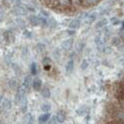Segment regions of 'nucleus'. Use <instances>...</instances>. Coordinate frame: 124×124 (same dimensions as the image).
Wrapping results in <instances>:
<instances>
[{
    "label": "nucleus",
    "instance_id": "f257e3e1",
    "mask_svg": "<svg viewBox=\"0 0 124 124\" xmlns=\"http://www.w3.org/2000/svg\"><path fill=\"white\" fill-rule=\"evenodd\" d=\"M26 89L24 88L23 85L21 86H18L17 88V92H16V95H15V101L17 103H20L24 98H25V93H26Z\"/></svg>",
    "mask_w": 124,
    "mask_h": 124
},
{
    "label": "nucleus",
    "instance_id": "f03ea898",
    "mask_svg": "<svg viewBox=\"0 0 124 124\" xmlns=\"http://www.w3.org/2000/svg\"><path fill=\"white\" fill-rule=\"evenodd\" d=\"M13 12L17 16H23V15H26L28 13V9L26 6H22L21 4H17L15 6V8L13 9Z\"/></svg>",
    "mask_w": 124,
    "mask_h": 124
},
{
    "label": "nucleus",
    "instance_id": "7ed1b4c3",
    "mask_svg": "<svg viewBox=\"0 0 124 124\" xmlns=\"http://www.w3.org/2000/svg\"><path fill=\"white\" fill-rule=\"evenodd\" d=\"M73 45H74V41L71 39H69V40H66V41H64V42L62 43L61 48L65 52H68V51H70L71 48H73Z\"/></svg>",
    "mask_w": 124,
    "mask_h": 124
},
{
    "label": "nucleus",
    "instance_id": "20e7f679",
    "mask_svg": "<svg viewBox=\"0 0 124 124\" xmlns=\"http://www.w3.org/2000/svg\"><path fill=\"white\" fill-rule=\"evenodd\" d=\"M23 85V86H24V88L28 91V90L31 88V86H32V76H31V75L26 76V77L24 78L23 85Z\"/></svg>",
    "mask_w": 124,
    "mask_h": 124
},
{
    "label": "nucleus",
    "instance_id": "39448f33",
    "mask_svg": "<svg viewBox=\"0 0 124 124\" xmlns=\"http://www.w3.org/2000/svg\"><path fill=\"white\" fill-rule=\"evenodd\" d=\"M32 86L37 91L42 88V80H41V78H34L33 81H32Z\"/></svg>",
    "mask_w": 124,
    "mask_h": 124
},
{
    "label": "nucleus",
    "instance_id": "423d86ee",
    "mask_svg": "<svg viewBox=\"0 0 124 124\" xmlns=\"http://www.w3.org/2000/svg\"><path fill=\"white\" fill-rule=\"evenodd\" d=\"M74 67H75V62H74L73 59H70V60L68 62L67 66H66V73H67V75H70V74L73 73Z\"/></svg>",
    "mask_w": 124,
    "mask_h": 124
},
{
    "label": "nucleus",
    "instance_id": "0eeeda50",
    "mask_svg": "<svg viewBox=\"0 0 124 124\" xmlns=\"http://www.w3.org/2000/svg\"><path fill=\"white\" fill-rule=\"evenodd\" d=\"M11 106H12L11 100L4 97V100H3L2 105H1V107H0V108L3 109V110H9V109H11Z\"/></svg>",
    "mask_w": 124,
    "mask_h": 124
},
{
    "label": "nucleus",
    "instance_id": "6e6552de",
    "mask_svg": "<svg viewBox=\"0 0 124 124\" xmlns=\"http://www.w3.org/2000/svg\"><path fill=\"white\" fill-rule=\"evenodd\" d=\"M56 119L59 123H63L65 120H66V113L64 110H60L58 113H57V115H56Z\"/></svg>",
    "mask_w": 124,
    "mask_h": 124
},
{
    "label": "nucleus",
    "instance_id": "1a4fd4ad",
    "mask_svg": "<svg viewBox=\"0 0 124 124\" xmlns=\"http://www.w3.org/2000/svg\"><path fill=\"white\" fill-rule=\"evenodd\" d=\"M69 27H70V29H73V30H76V29L79 28L80 27V20H78V19L71 20V21L70 22V24H69Z\"/></svg>",
    "mask_w": 124,
    "mask_h": 124
},
{
    "label": "nucleus",
    "instance_id": "9d476101",
    "mask_svg": "<svg viewBox=\"0 0 124 124\" xmlns=\"http://www.w3.org/2000/svg\"><path fill=\"white\" fill-rule=\"evenodd\" d=\"M96 17H97V14H96L95 12L91 13V14H88L87 17L85 19V22L86 24H91V23H93V22L95 21Z\"/></svg>",
    "mask_w": 124,
    "mask_h": 124
},
{
    "label": "nucleus",
    "instance_id": "9b49d317",
    "mask_svg": "<svg viewBox=\"0 0 124 124\" xmlns=\"http://www.w3.org/2000/svg\"><path fill=\"white\" fill-rule=\"evenodd\" d=\"M41 94L44 98H50L51 97V90L48 86H45V87H42L41 88Z\"/></svg>",
    "mask_w": 124,
    "mask_h": 124
},
{
    "label": "nucleus",
    "instance_id": "f8f14e48",
    "mask_svg": "<svg viewBox=\"0 0 124 124\" xmlns=\"http://www.w3.org/2000/svg\"><path fill=\"white\" fill-rule=\"evenodd\" d=\"M28 20H29V23L32 25V26H38V25H39L38 16H36V15H34V14L30 15L29 18H28Z\"/></svg>",
    "mask_w": 124,
    "mask_h": 124
},
{
    "label": "nucleus",
    "instance_id": "ddd939ff",
    "mask_svg": "<svg viewBox=\"0 0 124 124\" xmlns=\"http://www.w3.org/2000/svg\"><path fill=\"white\" fill-rule=\"evenodd\" d=\"M33 123H34V116L31 113L26 114L23 120V124H33Z\"/></svg>",
    "mask_w": 124,
    "mask_h": 124
},
{
    "label": "nucleus",
    "instance_id": "4468645a",
    "mask_svg": "<svg viewBox=\"0 0 124 124\" xmlns=\"http://www.w3.org/2000/svg\"><path fill=\"white\" fill-rule=\"evenodd\" d=\"M50 118H51V115L49 114V113H45V114H43V115H40L39 116V123L44 124V123L48 122Z\"/></svg>",
    "mask_w": 124,
    "mask_h": 124
},
{
    "label": "nucleus",
    "instance_id": "2eb2a0df",
    "mask_svg": "<svg viewBox=\"0 0 124 124\" xmlns=\"http://www.w3.org/2000/svg\"><path fill=\"white\" fill-rule=\"evenodd\" d=\"M87 113V108L86 106H80L79 108L77 109V114L79 116H84Z\"/></svg>",
    "mask_w": 124,
    "mask_h": 124
},
{
    "label": "nucleus",
    "instance_id": "dca6fc26",
    "mask_svg": "<svg viewBox=\"0 0 124 124\" xmlns=\"http://www.w3.org/2000/svg\"><path fill=\"white\" fill-rule=\"evenodd\" d=\"M107 24V19H101V20H99V21L95 24V28H97V29H99V28H102V27H104L105 25Z\"/></svg>",
    "mask_w": 124,
    "mask_h": 124
},
{
    "label": "nucleus",
    "instance_id": "f3484780",
    "mask_svg": "<svg viewBox=\"0 0 124 124\" xmlns=\"http://www.w3.org/2000/svg\"><path fill=\"white\" fill-rule=\"evenodd\" d=\"M8 85H9V87L11 88V89H14L18 86V82H17V79L16 78H11L9 80L8 82Z\"/></svg>",
    "mask_w": 124,
    "mask_h": 124
},
{
    "label": "nucleus",
    "instance_id": "a211bd4d",
    "mask_svg": "<svg viewBox=\"0 0 124 124\" xmlns=\"http://www.w3.org/2000/svg\"><path fill=\"white\" fill-rule=\"evenodd\" d=\"M57 26V21L55 19H53V18H50L49 20H48V27H50V28H55Z\"/></svg>",
    "mask_w": 124,
    "mask_h": 124
},
{
    "label": "nucleus",
    "instance_id": "6ab92c4d",
    "mask_svg": "<svg viewBox=\"0 0 124 124\" xmlns=\"http://www.w3.org/2000/svg\"><path fill=\"white\" fill-rule=\"evenodd\" d=\"M21 111L22 112H26L27 111V107H28V105H27V100H26V98H24L22 101H21Z\"/></svg>",
    "mask_w": 124,
    "mask_h": 124
},
{
    "label": "nucleus",
    "instance_id": "aec40b11",
    "mask_svg": "<svg viewBox=\"0 0 124 124\" xmlns=\"http://www.w3.org/2000/svg\"><path fill=\"white\" fill-rule=\"evenodd\" d=\"M30 70H31V74H32L33 76L37 75V65H36V63H32V65H31V67H30Z\"/></svg>",
    "mask_w": 124,
    "mask_h": 124
},
{
    "label": "nucleus",
    "instance_id": "412c9836",
    "mask_svg": "<svg viewBox=\"0 0 124 124\" xmlns=\"http://www.w3.org/2000/svg\"><path fill=\"white\" fill-rule=\"evenodd\" d=\"M41 109H42V111H44L45 113H48L51 110V105L48 104V103H45V104H43L41 106Z\"/></svg>",
    "mask_w": 124,
    "mask_h": 124
},
{
    "label": "nucleus",
    "instance_id": "4be33fe9",
    "mask_svg": "<svg viewBox=\"0 0 124 124\" xmlns=\"http://www.w3.org/2000/svg\"><path fill=\"white\" fill-rule=\"evenodd\" d=\"M87 67H88V63H87V61H86V60H84V61L81 62V65H80L81 70H86V69H87Z\"/></svg>",
    "mask_w": 124,
    "mask_h": 124
},
{
    "label": "nucleus",
    "instance_id": "5701e85b",
    "mask_svg": "<svg viewBox=\"0 0 124 124\" xmlns=\"http://www.w3.org/2000/svg\"><path fill=\"white\" fill-rule=\"evenodd\" d=\"M42 63H43V65L44 66H47V65H51L52 64V61H51V59L50 58H44L43 59V61H42Z\"/></svg>",
    "mask_w": 124,
    "mask_h": 124
},
{
    "label": "nucleus",
    "instance_id": "b1692460",
    "mask_svg": "<svg viewBox=\"0 0 124 124\" xmlns=\"http://www.w3.org/2000/svg\"><path fill=\"white\" fill-rule=\"evenodd\" d=\"M60 3L63 6H69L71 3V0H60Z\"/></svg>",
    "mask_w": 124,
    "mask_h": 124
},
{
    "label": "nucleus",
    "instance_id": "393cba45",
    "mask_svg": "<svg viewBox=\"0 0 124 124\" xmlns=\"http://www.w3.org/2000/svg\"><path fill=\"white\" fill-rule=\"evenodd\" d=\"M85 1L88 5H94V4H97L99 2V0H85Z\"/></svg>",
    "mask_w": 124,
    "mask_h": 124
},
{
    "label": "nucleus",
    "instance_id": "a878e982",
    "mask_svg": "<svg viewBox=\"0 0 124 124\" xmlns=\"http://www.w3.org/2000/svg\"><path fill=\"white\" fill-rule=\"evenodd\" d=\"M37 50L40 52V53H42L43 51H45V46L42 45V44H39V45L37 46Z\"/></svg>",
    "mask_w": 124,
    "mask_h": 124
},
{
    "label": "nucleus",
    "instance_id": "bb28decb",
    "mask_svg": "<svg viewBox=\"0 0 124 124\" xmlns=\"http://www.w3.org/2000/svg\"><path fill=\"white\" fill-rule=\"evenodd\" d=\"M117 115H118V117H119L120 119L124 120V110H121V111H119V112L117 113Z\"/></svg>",
    "mask_w": 124,
    "mask_h": 124
},
{
    "label": "nucleus",
    "instance_id": "cd10ccee",
    "mask_svg": "<svg viewBox=\"0 0 124 124\" xmlns=\"http://www.w3.org/2000/svg\"><path fill=\"white\" fill-rule=\"evenodd\" d=\"M23 35H24L25 37H27V38H30L31 36H32V35H31V33L29 32V31H27V30H26V31H24V33H23Z\"/></svg>",
    "mask_w": 124,
    "mask_h": 124
},
{
    "label": "nucleus",
    "instance_id": "c85d7f7f",
    "mask_svg": "<svg viewBox=\"0 0 124 124\" xmlns=\"http://www.w3.org/2000/svg\"><path fill=\"white\" fill-rule=\"evenodd\" d=\"M68 34L69 35H74L75 34V30H73V29H71V30H68Z\"/></svg>",
    "mask_w": 124,
    "mask_h": 124
},
{
    "label": "nucleus",
    "instance_id": "c756f323",
    "mask_svg": "<svg viewBox=\"0 0 124 124\" xmlns=\"http://www.w3.org/2000/svg\"><path fill=\"white\" fill-rule=\"evenodd\" d=\"M3 100H4V97L0 95V107H1V105H2V102H3Z\"/></svg>",
    "mask_w": 124,
    "mask_h": 124
},
{
    "label": "nucleus",
    "instance_id": "7c9ffc66",
    "mask_svg": "<svg viewBox=\"0 0 124 124\" xmlns=\"http://www.w3.org/2000/svg\"><path fill=\"white\" fill-rule=\"evenodd\" d=\"M44 69H45L46 70H49L51 69V65H47V66H44Z\"/></svg>",
    "mask_w": 124,
    "mask_h": 124
},
{
    "label": "nucleus",
    "instance_id": "2f4dec72",
    "mask_svg": "<svg viewBox=\"0 0 124 124\" xmlns=\"http://www.w3.org/2000/svg\"><path fill=\"white\" fill-rule=\"evenodd\" d=\"M23 1V0H15V2L17 3V4H20V3H21Z\"/></svg>",
    "mask_w": 124,
    "mask_h": 124
},
{
    "label": "nucleus",
    "instance_id": "473e14b6",
    "mask_svg": "<svg viewBox=\"0 0 124 124\" xmlns=\"http://www.w3.org/2000/svg\"><path fill=\"white\" fill-rule=\"evenodd\" d=\"M122 28H123V30H124V22H123V24H122Z\"/></svg>",
    "mask_w": 124,
    "mask_h": 124
},
{
    "label": "nucleus",
    "instance_id": "72a5a7b5",
    "mask_svg": "<svg viewBox=\"0 0 124 124\" xmlns=\"http://www.w3.org/2000/svg\"><path fill=\"white\" fill-rule=\"evenodd\" d=\"M122 106L124 107V100H123V102H122Z\"/></svg>",
    "mask_w": 124,
    "mask_h": 124
},
{
    "label": "nucleus",
    "instance_id": "f704fd0d",
    "mask_svg": "<svg viewBox=\"0 0 124 124\" xmlns=\"http://www.w3.org/2000/svg\"><path fill=\"white\" fill-rule=\"evenodd\" d=\"M55 124H57V123H55Z\"/></svg>",
    "mask_w": 124,
    "mask_h": 124
}]
</instances>
